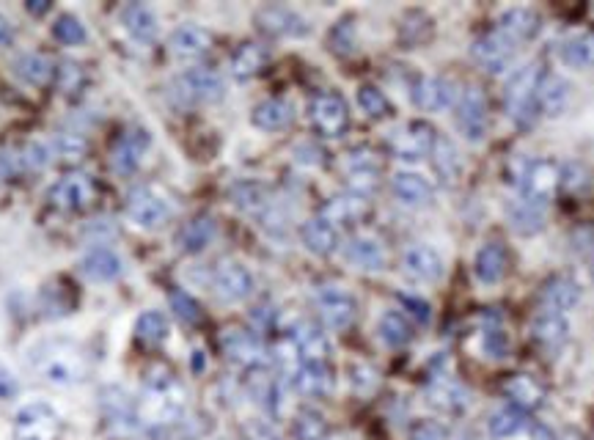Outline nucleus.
<instances>
[{
	"mask_svg": "<svg viewBox=\"0 0 594 440\" xmlns=\"http://www.w3.org/2000/svg\"><path fill=\"white\" fill-rule=\"evenodd\" d=\"M559 55L570 69H594V33H575L564 39Z\"/></svg>",
	"mask_w": 594,
	"mask_h": 440,
	"instance_id": "nucleus-43",
	"label": "nucleus"
},
{
	"mask_svg": "<svg viewBox=\"0 0 594 440\" xmlns=\"http://www.w3.org/2000/svg\"><path fill=\"white\" fill-rule=\"evenodd\" d=\"M292 344H295L300 361H328V339H325V333H322L317 325H311V322L297 325L295 333H292Z\"/></svg>",
	"mask_w": 594,
	"mask_h": 440,
	"instance_id": "nucleus-39",
	"label": "nucleus"
},
{
	"mask_svg": "<svg viewBox=\"0 0 594 440\" xmlns=\"http://www.w3.org/2000/svg\"><path fill=\"white\" fill-rule=\"evenodd\" d=\"M377 333H380V341L391 350L407 347L413 341V325L402 311H385L377 322Z\"/></svg>",
	"mask_w": 594,
	"mask_h": 440,
	"instance_id": "nucleus-42",
	"label": "nucleus"
},
{
	"mask_svg": "<svg viewBox=\"0 0 594 440\" xmlns=\"http://www.w3.org/2000/svg\"><path fill=\"white\" fill-rule=\"evenodd\" d=\"M182 416H185V388L179 385L171 369L154 366L152 372L146 374L141 399L135 402V418L157 432V429L176 424Z\"/></svg>",
	"mask_w": 594,
	"mask_h": 440,
	"instance_id": "nucleus-2",
	"label": "nucleus"
},
{
	"mask_svg": "<svg viewBox=\"0 0 594 440\" xmlns=\"http://www.w3.org/2000/svg\"><path fill=\"white\" fill-rule=\"evenodd\" d=\"M121 25H124V31L130 33L135 42L141 44H152L157 39V33H160L157 14L146 3H127L121 9Z\"/></svg>",
	"mask_w": 594,
	"mask_h": 440,
	"instance_id": "nucleus-32",
	"label": "nucleus"
},
{
	"mask_svg": "<svg viewBox=\"0 0 594 440\" xmlns=\"http://www.w3.org/2000/svg\"><path fill=\"white\" fill-rule=\"evenodd\" d=\"M542 66L539 64H526L517 69L515 75L509 77V83L504 88V105H506V116L515 121L517 127H534V121L539 116V105H537V91L539 83H542Z\"/></svg>",
	"mask_w": 594,
	"mask_h": 440,
	"instance_id": "nucleus-3",
	"label": "nucleus"
},
{
	"mask_svg": "<svg viewBox=\"0 0 594 440\" xmlns=\"http://www.w3.org/2000/svg\"><path fill=\"white\" fill-rule=\"evenodd\" d=\"M53 36L61 44H83L86 42V25L72 17V14H61L53 25Z\"/></svg>",
	"mask_w": 594,
	"mask_h": 440,
	"instance_id": "nucleus-53",
	"label": "nucleus"
},
{
	"mask_svg": "<svg viewBox=\"0 0 594 440\" xmlns=\"http://www.w3.org/2000/svg\"><path fill=\"white\" fill-rule=\"evenodd\" d=\"M471 55L473 61L482 66L484 72L498 75V72H504V69L512 66V61H515L517 55V44L512 42V39H506L501 31L484 33L479 39H473Z\"/></svg>",
	"mask_w": 594,
	"mask_h": 440,
	"instance_id": "nucleus-16",
	"label": "nucleus"
},
{
	"mask_svg": "<svg viewBox=\"0 0 594 440\" xmlns=\"http://www.w3.org/2000/svg\"><path fill=\"white\" fill-rule=\"evenodd\" d=\"M215 218L212 215H196V218H190L179 229L176 234V245H179V251L182 253H201L207 248L209 242L215 240Z\"/></svg>",
	"mask_w": 594,
	"mask_h": 440,
	"instance_id": "nucleus-36",
	"label": "nucleus"
},
{
	"mask_svg": "<svg viewBox=\"0 0 594 440\" xmlns=\"http://www.w3.org/2000/svg\"><path fill=\"white\" fill-rule=\"evenodd\" d=\"M482 350L493 361H504L509 355V336L501 328H487L482 336Z\"/></svg>",
	"mask_w": 594,
	"mask_h": 440,
	"instance_id": "nucleus-54",
	"label": "nucleus"
},
{
	"mask_svg": "<svg viewBox=\"0 0 594 440\" xmlns=\"http://www.w3.org/2000/svg\"><path fill=\"white\" fill-rule=\"evenodd\" d=\"M14 72L17 77H22L25 83H31V86H50L55 77V64L42 53H25L20 55L17 61H14Z\"/></svg>",
	"mask_w": 594,
	"mask_h": 440,
	"instance_id": "nucleus-41",
	"label": "nucleus"
},
{
	"mask_svg": "<svg viewBox=\"0 0 594 440\" xmlns=\"http://www.w3.org/2000/svg\"><path fill=\"white\" fill-rule=\"evenodd\" d=\"M14 42V28H11V22L0 14V47H9Z\"/></svg>",
	"mask_w": 594,
	"mask_h": 440,
	"instance_id": "nucleus-60",
	"label": "nucleus"
},
{
	"mask_svg": "<svg viewBox=\"0 0 594 440\" xmlns=\"http://www.w3.org/2000/svg\"><path fill=\"white\" fill-rule=\"evenodd\" d=\"M168 303H171V311H174L176 317L187 322V325H198L201 322V306H198L193 297L187 295L185 289H171L168 292Z\"/></svg>",
	"mask_w": 594,
	"mask_h": 440,
	"instance_id": "nucleus-51",
	"label": "nucleus"
},
{
	"mask_svg": "<svg viewBox=\"0 0 594 440\" xmlns=\"http://www.w3.org/2000/svg\"><path fill=\"white\" fill-rule=\"evenodd\" d=\"M352 388H358L361 394H369L380 385V374L369 369L366 363H352Z\"/></svg>",
	"mask_w": 594,
	"mask_h": 440,
	"instance_id": "nucleus-55",
	"label": "nucleus"
},
{
	"mask_svg": "<svg viewBox=\"0 0 594 440\" xmlns=\"http://www.w3.org/2000/svg\"><path fill=\"white\" fill-rule=\"evenodd\" d=\"M97 196V182L91 176L69 174L50 187L47 201H50V207L61 209V212H86L97 204Z\"/></svg>",
	"mask_w": 594,
	"mask_h": 440,
	"instance_id": "nucleus-6",
	"label": "nucleus"
},
{
	"mask_svg": "<svg viewBox=\"0 0 594 440\" xmlns=\"http://www.w3.org/2000/svg\"><path fill=\"white\" fill-rule=\"evenodd\" d=\"M344 176H347V182L355 190V196H363V193H369L377 185V179H380V157L374 149L369 146H355L350 152L344 154Z\"/></svg>",
	"mask_w": 594,
	"mask_h": 440,
	"instance_id": "nucleus-18",
	"label": "nucleus"
},
{
	"mask_svg": "<svg viewBox=\"0 0 594 440\" xmlns=\"http://www.w3.org/2000/svg\"><path fill=\"white\" fill-rule=\"evenodd\" d=\"M559 182L561 168L553 160H528L517 174L520 196L537 201V204H548V198L556 193Z\"/></svg>",
	"mask_w": 594,
	"mask_h": 440,
	"instance_id": "nucleus-13",
	"label": "nucleus"
},
{
	"mask_svg": "<svg viewBox=\"0 0 594 440\" xmlns=\"http://www.w3.org/2000/svg\"><path fill=\"white\" fill-rule=\"evenodd\" d=\"M427 396L429 405L438 407L443 413H451V416H462L471 407V391L462 383H457V380H451V377L432 380L427 388Z\"/></svg>",
	"mask_w": 594,
	"mask_h": 440,
	"instance_id": "nucleus-25",
	"label": "nucleus"
},
{
	"mask_svg": "<svg viewBox=\"0 0 594 440\" xmlns=\"http://www.w3.org/2000/svg\"><path fill=\"white\" fill-rule=\"evenodd\" d=\"M399 300H402V303H405V306L410 308V314H413V317H416L418 322H424V325H427L429 317H432V314H429V303H427V300H421V297H410V295H402V297H399Z\"/></svg>",
	"mask_w": 594,
	"mask_h": 440,
	"instance_id": "nucleus-58",
	"label": "nucleus"
},
{
	"mask_svg": "<svg viewBox=\"0 0 594 440\" xmlns=\"http://www.w3.org/2000/svg\"><path fill=\"white\" fill-rule=\"evenodd\" d=\"M220 350L229 361L240 363L245 369H264L267 363V350H264L262 339L251 333L248 328H237L231 325L220 333Z\"/></svg>",
	"mask_w": 594,
	"mask_h": 440,
	"instance_id": "nucleus-14",
	"label": "nucleus"
},
{
	"mask_svg": "<svg viewBox=\"0 0 594 440\" xmlns=\"http://www.w3.org/2000/svg\"><path fill=\"white\" fill-rule=\"evenodd\" d=\"M410 440H449V429L440 421H418L416 427L410 429Z\"/></svg>",
	"mask_w": 594,
	"mask_h": 440,
	"instance_id": "nucleus-56",
	"label": "nucleus"
},
{
	"mask_svg": "<svg viewBox=\"0 0 594 440\" xmlns=\"http://www.w3.org/2000/svg\"><path fill=\"white\" fill-rule=\"evenodd\" d=\"M295 385L300 394L325 396L333 391V372L328 361H300L295 372Z\"/></svg>",
	"mask_w": 594,
	"mask_h": 440,
	"instance_id": "nucleus-35",
	"label": "nucleus"
},
{
	"mask_svg": "<svg viewBox=\"0 0 594 440\" xmlns=\"http://www.w3.org/2000/svg\"><path fill=\"white\" fill-rule=\"evenodd\" d=\"M498 31L504 33L506 39H512L515 44L531 42V39H537V33L542 31V17H539L537 9L512 6V9L501 11V17H498Z\"/></svg>",
	"mask_w": 594,
	"mask_h": 440,
	"instance_id": "nucleus-22",
	"label": "nucleus"
},
{
	"mask_svg": "<svg viewBox=\"0 0 594 440\" xmlns=\"http://www.w3.org/2000/svg\"><path fill=\"white\" fill-rule=\"evenodd\" d=\"M267 61H270V53H267L264 44L245 42L234 50V55H231V75L237 77V80L256 77L264 66H267Z\"/></svg>",
	"mask_w": 594,
	"mask_h": 440,
	"instance_id": "nucleus-40",
	"label": "nucleus"
},
{
	"mask_svg": "<svg viewBox=\"0 0 594 440\" xmlns=\"http://www.w3.org/2000/svg\"><path fill=\"white\" fill-rule=\"evenodd\" d=\"M328 47H330V53H336V55L355 53L358 39H355V22H352V17H344V20H339L333 28H330Z\"/></svg>",
	"mask_w": 594,
	"mask_h": 440,
	"instance_id": "nucleus-49",
	"label": "nucleus"
},
{
	"mask_svg": "<svg viewBox=\"0 0 594 440\" xmlns=\"http://www.w3.org/2000/svg\"><path fill=\"white\" fill-rule=\"evenodd\" d=\"M124 273V262L116 251H110L105 245L99 248H91V251L80 259V275L86 281H94V284H110L116 281Z\"/></svg>",
	"mask_w": 594,
	"mask_h": 440,
	"instance_id": "nucleus-23",
	"label": "nucleus"
},
{
	"mask_svg": "<svg viewBox=\"0 0 594 440\" xmlns=\"http://www.w3.org/2000/svg\"><path fill=\"white\" fill-rule=\"evenodd\" d=\"M523 427H526V416L515 405L495 407L490 418H487V429H490L493 438H512Z\"/></svg>",
	"mask_w": 594,
	"mask_h": 440,
	"instance_id": "nucleus-45",
	"label": "nucleus"
},
{
	"mask_svg": "<svg viewBox=\"0 0 594 440\" xmlns=\"http://www.w3.org/2000/svg\"><path fill=\"white\" fill-rule=\"evenodd\" d=\"M14 394H17V380L0 366V399H9Z\"/></svg>",
	"mask_w": 594,
	"mask_h": 440,
	"instance_id": "nucleus-59",
	"label": "nucleus"
},
{
	"mask_svg": "<svg viewBox=\"0 0 594 440\" xmlns=\"http://www.w3.org/2000/svg\"><path fill=\"white\" fill-rule=\"evenodd\" d=\"M457 91L454 83L446 77H421L416 86H413V102L416 108L427 110V113H438L454 105Z\"/></svg>",
	"mask_w": 594,
	"mask_h": 440,
	"instance_id": "nucleus-26",
	"label": "nucleus"
},
{
	"mask_svg": "<svg viewBox=\"0 0 594 440\" xmlns=\"http://www.w3.org/2000/svg\"><path fill=\"white\" fill-rule=\"evenodd\" d=\"M504 215L509 220V226L523 234V237H534L539 231L545 229V204L537 201H528V198H512L506 201Z\"/></svg>",
	"mask_w": 594,
	"mask_h": 440,
	"instance_id": "nucleus-28",
	"label": "nucleus"
},
{
	"mask_svg": "<svg viewBox=\"0 0 594 440\" xmlns=\"http://www.w3.org/2000/svg\"><path fill=\"white\" fill-rule=\"evenodd\" d=\"M292 438L295 440H330V424L317 410H300L292 421Z\"/></svg>",
	"mask_w": 594,
	"mask_h": 440,
	"instance_id": "nucleus-47",
	"label": "nucleus"
},
{
	"mask_svg": "<svg viewBox=\"0 0 594 440\" xmlns=\"http://www.w3.org/2000/svg\"><path fill=\"white\" fill-rule=\"evenodd\" d=\"M308 119L322 138H341L350 127V108L336 91H319L308 102Z\"/></svg>",
	"mask_w": 594,
	"mask_h": 440,
	"instance_id": "nucleus-5",
	"label": "nucleus"
},
{
	"mask_svg": "<svg viewBox=\"0 0 594 440\" xmlns=\"http://www.w3.org/2000/svg\"><path fill=\"white\" fill-rule=\"evenodd\" d=\"M300 240H303L308 253H314V256H330V253L339 248V229H336V223H330L325 215H319V218L306 220V223L300 226Z\"/></svg>",
	"mask_w": 594,
	"mask_h": 440,
	"instance_id": "nucleus-29",
	"label": "nucleus"
},
{
	"mask_svg": "<svg viewBox=\"0 0 594 440\" xmlns=\"http://www.w3.org/2000/svg\"><path fill=\"white\" fill-rule=\"evenodd\" d=\"M28 363L44 383L58 388L83 383L88 377V355L83 344H77L75 339H42L28 352Z\"/></svg>",
	"mask_w": 594,
	"mask_h": 440,
	"instance_id": "nucleus-1",
	"label": "nucleus"
},
{
	"mask_svg": "<svg viewBox=\"0 0 594 440\" xmlns=\"http://www.w3.org/2000/svg\"><path fill=\"white\" fill-rule=\"evenodd\" d=\"M542 303L550 311L567 314L581 303V286H578V281H572L570 275H553L542 286Z\"/></svg>",
	"mask_w": 594,
	"mask_h": 440,
	"instance_id": "nucleus-33",
	"label": "nucleus"
},
{
	"mask_svg": "<svg viewBox=\"0 0 594 440\" xmlns=\"http://www.w3.org/2000/svg\"><path fill=\"white\" fill-rule=\"evenodd\" d=\"M454 121L457 130L468 138L471 143H479L487 135L490 119H487V97L479 86H468L457 97L454 105Z\"/></svg>",
	"mask_w": 594,
	"mask_h": 440,
	"instance_id": "nucleus-11",
	"label": "nucleus"
},
{
	"mask_svg": "<svg viewBox=\"0 0 594 440\" xmlns=\"http://www.w3.org/2000/svg\"><path fill=\"white\" fill-rule=\"evenodd\" d=\"M435 141H438V135H435V130L429 127L427 121H407V124H402V127L391 135L388 146H391V152H394L399 160L416 163V160H424V157L432 154Z\"/></svg>",
	"mask_w": 594,
	"mask_h": 440,
	"instance_id": "nucleus-15",
	"label": "nucleus"
},
{
	"mask_svg": "<svg viewBox=\"0 0 594 440\" xmlns=\"http://www.w3.org/2000/svg\"><path fill=\"white\" fill-rule=\"evenodd\" d=\"M592 278H594V253H592Z\"/></svg>",
	"mask_w": 594,
	"mask_h": 440,
	"instance_id": "nucleus-63",
	"label": "nucleus"
},
{
	"mask_svg": "<svg viewBox=\"0 0 594 440\" xmlns=\"http://www.w3.org/2000/svg\"><path fill=\"white\" fill-rule=\"evenodd\" d=\"M509 253L501 242H484L482 248L473 256V278L482 286H495L504 281Z\"/></svg>",
	"mask_w": 594,
	"mask_h": 440,
	"instance_id": "nucleus-24",
	"label": "nucleus"
},
{
	"mask_svg": "<svg viewBox=\"0 0 594 440\" xmlns=\"http://www.w3.org/2000/svg\"><path fill=\"white\" fill-rule=\"evenodd\" d=\"M531 336L539 347H545L548 352L561 350L570 341V319H567V314L542 308L531 322Z\"/></svg>",
	"mask_w": 594,
	"mask_h": 440,
	"instance_id": "nucleus-21",
	"label": "nucleus"
},
{
	"mask_svg": "<svg viewBox=\"0 0 594 440\" xmlns=\"http://www.w3.org/2000/svg\"><path fill=\"white\" fill-rule=\"evenodd\" d=\"M174 209L165 201L157 190L152 187H135L127 198V218L138 226V229L157 231L163 229L165 223L171 220Z\"/></svg>",
	"mask_w": 594,
	"mask_h": 440,
	"instance_id": "nucleus-9",
	"label": "nucleus"
},
{
	"mask_svg": "<svg viewBox=\"0 0 594 440\" xmlns=\"http://www.w3.org/2000/svg\"><path fill=\"white\" fill-rule=\"evenodd\" d=\"M504 396L509 399V405H515L517 410H537L545 405V388L528 377V374H515L504 383Z\"/></svg>",
	"mask_w": 594,
	"mask_h": 440,
	"instance_id": "nucleus-37",
	"label": "nucleus"
},
{
	"mask_svg": "<svg viewBox=\"0 0 594 440\" xmlns=\"http://www.w3.org/2000/svg\"><path fill=\"white\" fill-rule=\"evenodd\" d=\"M314 303H317L319 317H322V322L330 330L350 328L352 322H355V314H358V303H355L352 292L339 284L319 286L317 295H314Z\"/></svg>",
	"mask_w": 594,
	"mask_h": 440,
	"instance_id": "nucleus-10",
	"label": "nucleus"
},
{
	"mask_svg": "<svg viewBox=\"0 0 594 440\" xmlns=\"http://www.w3.org/2000/svg\"><path fill=\"white\" fill-rule=\"evenodd\" d=\"M363 212H366V201H363L361 196L333 198V201H330L328 212H325V218H328L330 223H339V220L361 218Z\"/></svg>",
	"mask_w": 594,
	"mask_h": 440,
	"instance_id": "nucleus-52",
	"label": "nucleus"
},
{
	"mask_svg": "<svg viewBox=\"0 0 594 440\" xmlns=\"http://www.w3.org/2000/svg\"><path fill=\"white\" fill-rule=\"evenodd\" d=\"M531 435H534V440H553V435H550L548 429L539 427V424H534V427H531Z\"/></svg>",
	"mask_w": 594,
	"mask_h": 440,
	"instance_id": "nucleus-62",
	"label": "nucleus"
},
{
	"mask_svg": "<svg viewBox=\"0 0 594 440\" xmlns=\"http://www.w3.org/2000/svg\"><path fill=\"white\" fill-rule=\"evenodd\" d=\"M171 99L179 108H198L223 99V80L207 66H193L171 80Z\"/></svg>",
	"mask_w": 594,
	"mask_h": 440,
	"instance_id": "nucleus-4",
	"label": "nucleus"
},
{
	"mask_svg": "<svg viewBox=\"0 0 594 440\" xmlns=\"http://www.w3.org/2000/svg\"><path fill=\"white\" fill-rule=\"evenodd\" d=\"M58 152L66 154L69 160H80L86 154V138H80L75 132H61L58 135Z\"/></svg>",
	"mask_w": 594,
	"mask_h": 440,
	"instance_id": "nucleus-57",
	"label": "nucleus"
},
{
	"mask_svg": "<svg viewBox=\"0 0 594 440\" xmlns=\"http://www.w3.org/2000/svg\"><path fill=\"white\" fill-rule=\"evenodd\" d=\"M391 190H394L396 201L405 204V207H427V204H432V198H435V190L429 185V179H424L416 171H399V174H394Z\"/></svg>",
	"mask_w": 594,
	"mask_h": 440,
	"instance_id": "nucleus-30",
	"label": "nucleus"
},
{
	"mask_svg": "<svg viewBox=\"0 0 594 440\" xmlns=\"http://www.w3.org/2000/svg\"><path fill=\"white\" fill-rule=\"evenodd\" d=\"M25 9H28V14H33V17H44V14L53 9V6H50L47 0H28V3H25Z\"/></svg>",
	"mask_w": 594,
	"mask_h": 440,
	"instance_id": "nucleus-61",
	"label": "nucleus"
},
{
	"mask_svg": "<svg viewBox=\"0 0 594 440\" xmlns=\"http://www.w3.org/2000/svg\"><path fill=\"white\" fill-rule=\"evenodd\" d=\"M212 289L215 297L223 303H242L253 295L256 281L253 273L237 259H223V262L212 270Z\"/></svg>",
	"mask_w": 594,
	"mask_h": 440,
	"instance_id": "nucleus-12",
	"label": "nucleus"
},
{
	"mask_svg": "<svg viewBox=\"0 0 594 440\" xmlns=\"http://www.w3.org/2000/svg\"><path fill=\"white\" fill-rule=\"evenodd\" d=\"M253 25H256V31L270 39H303L311 33V25L303 14H297L289 6H278V3L256 9Z\"/></svg>",
	"mask_w": 594,
	"mask_h": 440,
	"instance_id": "nucleus-7",
	"label": "nucleus"
},
{
	"mask_svg": "<svg viewBox=\"0 0 594 440\" xmlns=\"http://www.w3.org/2000/svg\"><path fill=\"white\" fill-rule=\"evenodd\" d=\"M570 94H572L570 83H567L564 77L545 75L537 91L539 113H542V116H550V119L561 116V113L567 110V105H570Z\"/></svg>",
	"mask_w": 594,
	"mask_h": 440,
	"instance_id": "nucleus-34",
	"label": "nucleus"
},
{
	"mask_svg": "<svg viewBox=\"0 0 594 440\" xmlns=\"http://www.w3.org/2000/svg\"><path fill=\"white\" fill-rule=\"evenodd\" d=\"M229 198L234 207L253 218H267L273 209V190L256 179H242L237 185H231Z\"/></svg>",
	"mask_w": 594,
	"mask_h": 440,
	"instance_id": "nucleus-20",
	"label": "nucleus"
},
{
	"mask_svg": "<svg viewBox=\"0 0 594 440\" xmlns=\"http://www.w3.org/2000/svg\"><path fill=\"white\" fill-rule=\"evenodd\" d=\"M61 418L47 402H31L14 416V440H58Z\"/></svg>",
	"mask_w": 594,
	"mask_h": 440,
	"instance_id": "nucleus-8",
	"label": "nucleus"
},
{
	"mask_svg": "<svg viewBox=\"0 0 594 440\" xmlns=\"http://www.w3.org/2000/svg\"><path fill=\"white\" fill-rule=\"evenodd\" d=\"M171 53L182 61H196L201 55L209 53L212 47V33L207 28H198V25H179L174 33H171Z\"/></svg>",
	"mask_w": 594,
	"mask_h": 440,
	"instance_id": "nucleus-31",
	"label": "nucleus"
},
{
	"mask_svg": "<svg viewBox=\"0 0 594 440\" xmlns=\"http://www.w3.org/2000/svg\"><path fill=\"white\" fill-rule=\"evenodd\" d=\"M149 146H152V135L143 130V127H132V130L121 132L119 141L113 143V149H110L113 171L119 176L135 174L138 165H141L143 154L149 152Z\"/></svg>",
	"mask_w": 594,
	"mask_h": 440,
	"instance_id": "nucleus-17",
	"label": "nucleus"
},
{
	"mask_svg": "<svg viewBox=\"0 0 594 440\" xmlns=\"http://www.w3.org/2000/svg\"><path fill=\"white\" fill-rule=\"evenodd\" d=\"M253 127L264 132H281L295 121V110L286 99H264L251 113Z\"/></svg>",
	"mask_w": 594,
	"mask_h": 440,
	"instance_id": "nucleus-38",
	"label": "nucleus"
},
{
	"mask_svg": "<svg viewBox=\"0 0 594 440\" xmlns=\"http://www.w3.org/2000/svg\"><path fill=\"white\" fill-rule=\"evenodd\" d=\"M358 105H361V110L369 119H385L391 113V102L377 86L358 88Z\"/></svg>",
	"mask_w": 594,
	"mask_h": 440,
	"instance_id": "nucleus-50",
	"label": "nucleus"
},
{
	"mask_svg": "<svg viewBox=\"0 0 594 440\" xmlns=\"http://www.w3.org/2000/svg\"><path fill=\"white\" fill-rule=\"evenodd\" d=\"M344 256L347 262L361 267V270H369V273H380L388 262V253H385V245L372 234H355L347 245H344Z\"/></svg>",
	"mask_w": 594,
	"mask_h": 440,
	"instance_id": "nucleus-27",
	"label": "nucleus"
},
{
	"mask_svg": "<svg viewBox=\"0 0 594 440\" xmlns=\"http://www.w3.org/2000/svg\"><path fill=\"white\" fill-rule=\"evenodd\" d=\"M135 339L143 347H160L168 339V319L160 311H143L135 322Z\"/></svg>",
	"mask_w": 594,
	"mask_h": 440,
	"instance_id": "nucleus-46",
	"label": "nucleus"
},
{
	"mask_svg": "<svg viewBox=\"0 0 594 440\" xmlns=\"http://www.w3.org/2000/svg\"><path fill=\"white\" fill-rule=\"evenodd\" d=\"M402 267L410 278H416L421 284H438L443 273H446V264L432 245L427 242H416L410 245L402 256Z\"/></svg>",
	"mask_w": 594,
	"mask_h": 440,
	"instance_id": "nucleus-19",
	"label": "nucleus"
},
{
	"mask_svg": "<svg viewBox=\"0 0 594 440\" xmlns=\"http://www.w3.org/2000/svg\"><path fill=\"white\" fill-rule=\"evenodd\" d=\"M399 39L407 47L427 44L432 39V20H429L424 11H407L405 20L399 25Z\"/></svg>",
	"mask_w": 594,
	"mask_h": 440,
	"instance_id": "nucleus-48",
	"label": "nucleus"
},
{
	"mask_svg": "<svg viewBox=\"0 0 594 440\" xmlns=\"http://www.w3.org/2000/svg\"><path fill=\"white\" fill-rule=\"evenodd\" d=\"M432 163H435V171H438V176L446 182V185H454L457 179H460V171H462V160H460V152H457V146L449 141V138H440L435 141V149H432Z\"/></svg>",
	"mask_w": 594,
	"mask_h": 440,
	"instance_id": "nucleus-44",
	"label": "nucleus"
}]
</instances>
